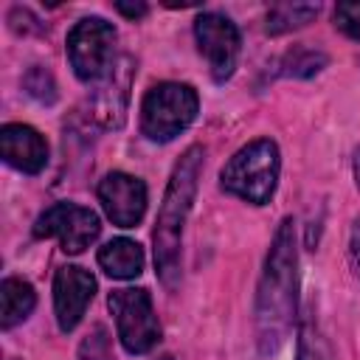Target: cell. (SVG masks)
<instances>
[{"label":"cell","mask_w":360,"mask_h":360,"mask_svg":"<svg viewBox=\"0 0 360 360\" xmlns=\"http://www.w3.org/2000/svg\"><path fill=\"white\" fill-rule=\"evenodd\" d=\"M22 84H25V90L34 96V98H39V101H53L56 98V84H53V76L45 70V68H39V65H34L28 73H25V79H22Z\"/></svg>","instance_id":"17"},{"label":"cell","mask_w":360,"mask_h":360,"mask_svg":"<svg viewBox=\"0 0 360 360\" xmlns=\"http://www.w3.org/2000/svg\"><path fill=\"white\" fill-rule=\"evenodd\" d=\"M295 290H298V250H295V222L281 219L273 245L264 259V273L256 292V338L264 354L276 352L295 318Z\"/></svg>","instance_id":"1"},{"label":"cell","mask_w":360,"mask_h":360,"mask_svg":"<svg viewBox=\"0 0 360 360\" xmlns=\"http://www.w3.org/2000/svg\"><path fill=\"white\" fill-rule=\"evenodd\" d=\"M115 8L124 14V17H143L146 14V3H115Z\"/></svg>","instance_id":"21"},{"label":"cell","mask_w":360,"mask_h":360,"mask_svg":"<svg viewBox=\"0 0 360 360\" xmlns=\"http://www.w3.org/2000/svg\"><path fill=\"white\" fill-rule=\"evenodd\" d=\"M318 3H278L267 11V34H284L292 28L307 25L312 17H318Z\"/></svg>","instance_id":"14"},{"label":"cell","mask_w":360,"mask_h":360,"mask_svg":"<svg viewBox=\"0 0 360 360\" xmlns=\"http://www.w3.org/2000/svg\"><path fill=\"white\" fill-rule=\"evenodd\" d=\"M298 360H335L329 340L323 338V332L318 329L309 312L298 326Z\"/></svg>","instance_id":"15"},{"label":"cell","mask_w":360,"mask_h":360,"mask_svg":"<svg viewBox=\"0 0 360 360\" xmlns=\"http://www.w3.org/2000/svg\"><path fill=\"white\" fill-rule=\"evenodd\" d=\"M98 217L76 202H56L45 214H39L34 225V236H56L65 253H82L98 236Z\"/></svg>","instance_id":"7"},{"label":"cell","mask_w":360,"mask_h":360,"mask_svg":"<svg viewBox=\"0 0 360 360\" xmlns=\"http://www.w3.org/2000/svg\"><path fill=\"white\" fill-rule=\"evenodd\" d=\"M98 200L118 228H135L146 211V186L127 172H110L98 183Z\"/></svg>","instance_id":"9"},{"label":"cell","mask_w":360,"mask_h":360,"mask_svg":"<svg viewBox=\"0 0 360 360\" xmlns=\"http://www.w3.org/2000/svg\"><path fill=\"white\" fill-rule=\"evenodd\" d=\"M335 25L346 37L360 39V0H343V3H338V8H335Z\"/></svg>","instance_id":"18"},{"label":"cell","mask_w":360,"mask_h":360,"mask_svg":"<svg viewBox=\"0 0 360 360\" xmlns=\"http://www.w3.org/2000/svg\"><path fill=\"white\" fill-rule=\"evenodd\" d=\"M276 180H278V146L270 138H259L242 146L219 174V183L228 194L253 205H264L273 197Z\"/></svg>","instance_id":"3"},{"label":"cell","mask_w":360,"mask_h":360,"mask_svg":"<svg viewBox=\"0 0 360 360\" xmlns=\"http://www.w3.org/2000/svg\"><path fill=\"white\" fill-rule=\"evenodd\" d=\"M326 65V56L321 51H309V48H298L295 53L287 56V73L292 76H312Z\"/></svg>","instance_id":"16"},{"label":"cell","mask_w":360,"mask_h":360,"mask_svg":"<svg viewBox=\"0 0 360 360\" xmlns=\"http://www.w3.org/2000/svg\"><path fill=\"white\" fill-rule=\"evenodd\" d=\"M200 169H202V149L200 146L186 149L172 172V180L166 186V194H163V202L158 211L152 242H155V267L166 287H177V281H180L183 225H186V217H188L194 194H197Z\"/></svg>","instance_id":"2"},{"label":"cell","mask_w":360,"mask_h":360,"mask_svg":"<svg viewBox=\"0 0 360 360\" xmlns=\"http://www.w3.org/2000/svg\"><path fill=\"white\" fill-rule=\"evenodd\" d=\"M107 304L115 315L121 346L129 354H146L160 340V323H158V315L152 309V298L146 290H135V287L112 290Z\"/></svg>","instance_id":"5"},{"label":"cell","mask_w":360,"mask_h":360,"mask_svg":"<svg viewBox=\"0 0 360 360\" xmlns=\"http://www.w3.org/2000/svg\"><path fill=\"white\" fill-rule=\"evenodd\" d=\"M158 360H172V357H158Z\"/></svg>","instance_id":"23"},{"label":"cell","mask_w":360,"mask_h":360,"mask_svg":"<svg viewBox=\"0 0 360 360\" xmlns=\"http://www.w3.org/2000/svg\"><path fill=\"white\" fill-rule=\"evenodd\" d=\"M82 360H112L110 357V338L104 326H96L82 343Z\"/></svg>","instance_id":"19"},{"label":"cell","mask_w":360,"mask_h":360,"mask_svg":"<svg viewBox=\"0 0 360 360\" xmlns=\"http://www.w3.org/2000/svg\"><path fill=\"white\" fill-rule=\"evenodd\" d=\"M349 256H352L354 273L360 276V217H357V219H354V225H352V239H349Z\"/></svg>","instance_id":"20"},{"label":"cell","mask_w":360,"mask_h":360,"mask_svg":"<svg viewBox=\"0 0 360 360\" xmlns=\"http://www.w3.org/2000/svg\"><path fill=\"white\" fill-rule=\"evenodd\" d=\"M37 304V292L22 278H3L0 284V326L11 329L14 323L25 321Z\"/></svg>","instance_id":"13"},{"label":"cell","mask_w":360,"mask_h":360,"mask_svg":"<svg viewBox=\"0 0 360 360\" xmlns=\"http://www.w3.org/2000/svg\"><path fill=\"white\" fill-rule=\"evenodd\" d=\"M194 37H197L200 53L208 59L214 82H225L233 73L236 59H239V31H236V25L228 17L217 14V11H205L194 22Z\"/></svg>","instance_id":"8"},{"label":"cell","mask_w":360,"mask_h":360,"mask_svg":"<svg viewBox=\"0 0 360 360\" xmlns=\"http://www.w3.org/2000/svg\"><path fill=\"white\" fill-rule=\"evenodd\" d=\"M115 28L101 17L79 20L68 34V59L82 82H98L112 68Z\"/></svg>","instance_id":"6"},{"label":"cell","mask_w":360,"mask_h":360,"mask_svg":"<svg viewBox=\"0 0 360 360\" xmlns=\"http://www.w3.org/2000/svg\"><path fill=\"white\" fill-rule=\"evenodd\" d=\"M98 264L112 278H135L143 270V250L132 239H112L98 250Z\"/></svg>","instance_id":"12"},{"label":"cell","mask_w":360,"mask_h":360,"mask_svg":"<svg viewBox=\"0 0 360 360\" xmlns=\"http://www.w3.org/2000/svg\"><path fill=\"white\" fill-rule=\"evenodd\" d=\"M197 90L180 82L155 84L141 101V129L149 141H172L197 118Z\"/></svg>","instance_id":"4"},{"label":"cell","mask_w":360,"mask_h":360,"mask_svg":"<svg viewBox=\"0 0 360 360\" xmlns=\"http://www.w3.org/2000/svg\"><path fill=\"white\" fill-rule=\"evenodd\" d=\"M93 292H96V278L84 267L68 264V267L56 270V276H53V312H56V323L62 332L76 329L87 304L93 301Z\"/></svg>","instance_id":"10"},{"label":"cell","mask_w":360,"mask_h":360,"mask_svg":"<svg viewBox=\"0 0 360 360\" xmlns=\"http://www.w3.org/2000/svg\"><path fill=\"white\" fill-rule=\"evenodd\" d=\"M354 174H357V183H360V152H357V158H354Z\"/></svg>","instance_id":"22"},{"label":"cell","mask_w":360,"mask_h":360,"mask_svg":"<svg viewBox=\"0 0 360 360\" xmlns=\"http://www.w3.org/2000/svg\"><path fill=\"white\" fill-rule=\"evenodd\" d=\"M0 155L8 166H14L25 174H37L48 163V143L34 127L6 124L0 129Z\"/></svg>","instance_id":"11"}]
</instances>
